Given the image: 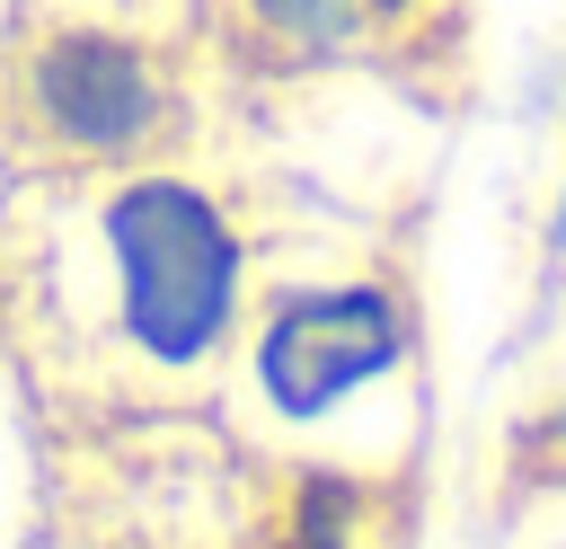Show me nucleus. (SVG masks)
<instances>
[{"label": "nucleus", "mask_w": 566, "mask_h": 549, "mask_svg": "<svg viewBox=\"0 0 566 549\" xmlns=\"http://www.w3.org/2000/svg\"><path fill=\"white\" fill-rule=\"evenodd\" d=\"M27 106H35V124L62 142V151H80V159H124V151H142L150 142V124H159V80H150V62L133 53V44H106V35H71V44H44L35 62H27Z\"/></svg>", "instance_id": "3"}, {"label": "nucleus", "mask_w": 566, "mask_h": 549, "mask_svg": "<svg viewBox=\"0 0 566 549\" xmlns=\"http://www.w3.org/2000/svg\"><path fill=\"white\" fill-rule=\"evenodd\" d=\"M407 363V310L389 283H310L283 292L256 328V390L283 425L336 416L354 390Z\"/></svg>", "instance_id": "2"}, {"label": "nucleus", "mask_w": 566, "mask_h": 549, "mask_svg": "<svg viewBox=\"0 0 566 549\" xmlns=\"http://www.w3.org/2000/svg\"><path fill=\"white\" fill-rule=\"evenodd\" d=\"M371 9H416V0H371Z\"/></svg>", "instance_id": "5"}, {"label": "nucleus", "mask_w": 566, "mask_h": 549, "mask_svg": "<svg viewBox=\"0 0 566 549\" xmlns=\"http://www.w3.org/2000/svg\"><path fill=\"white\" fill-rule=\"evenodd\" d=\"M548 230H557V248H566V186H557V221H548Z\"/></svg>", "instance_id": "4"}, {"label": "nucleus", "mask_w": 566, "mask_h": 549, "mask_svg": "<svg viewBox=\"0 0 566 549\" xmlns=\"http://www.w3.org/2000/svg\"><path fill=\"white\" fill-rule=\"evenodd\" d=\"M71 274H80L71 292L97 310L106 354H124L133 372L186 381L230 345L248 257L212 195L177 177H133L97 195L88 221L71 230Z\"/></svg>", "instance_id": "1"}]
</instances>
